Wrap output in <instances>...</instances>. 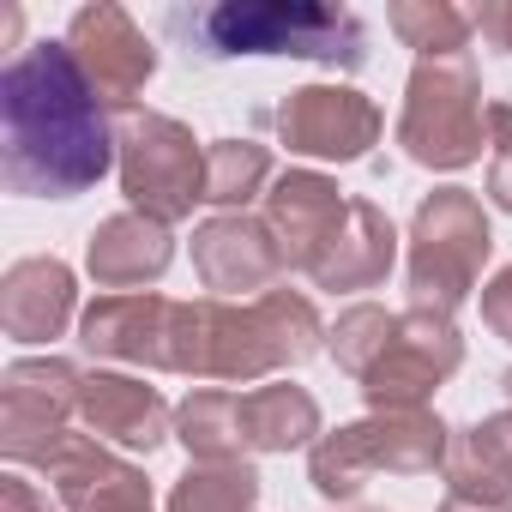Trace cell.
<instances>
[{
	"instance_id": "obj_11",
	"label": "cell",
	"mask_w": 512,
	"mask_h": 512,
	"mask_svg": "<svg viewBox=\"0 0 512 512\" xmlns=\"http://www.w3.org/2000/svg\"><path fill=\"white\" fill-rule=\"evenodd\" d=\"M193 272L199 284L229 302V296H253L260 302L278 278H284V253L272 241V229L247 211H217L193 229Z\"/></svg>"
},
{
	"instance_id": "obj_33",
	"label": "cell",
	"mask_w": 512,
	"mask_h": 512,
	"mask_svg": "<svg viewBox=\"0 0 512 512\" xmlns=\"http://www.w3.org/2000/svg\"><path fill=\"white\" fill-rule=\"evenodd\" d=\"M440 512H506V500H464V494H446Z\"/></svg>"
},
{
	"instance_id": "obj_31",
	"label": "cell",
	"mask_w": 512,
	"mask_h": 512,
	"mask_svg": "<svg viewBox=\"0 0 512 512\" xmlns=\"http://www.w3.org/2000/svg\"><path fill=\"white\" fill-rule=\"evenodd\" d=\"M488 139H494V157H512V97L488 109Z\"/></svg>"
},
{
	"instance_id": "obj_18",
	"label": "cell",
	"mask_w": 512,
	"mask_h": 512,
	"mask_svg": "<svg viewBox=\"0 0 512 512\" xmlns=\"http://www.w3.org/2000/svg\"><path fill=\"white\" fill-rule=\"evenodd\" d=\"M73 272L61 260H49V253H37V260H19L7 266V278H0V326H7V338L19 344H49L67 332L73 320Z\"/></svg>"
},
{
	"instance_id": "obj_8",
	"label": "cell",
	"mask_w": 512,
	"mask_h": 512,
	"mask_svg": "<svg viewBox=\"0 0 512 512\" xmlns=\"http://www.w3.org/2000/svg\"><path fill=\"white\" fill-rule=\"evenodd\" d=\"M464 362V338L452 326V314H428L410 308L392 326L386 356L362 374V398L368 410H422L434 398V386H446Z\"/></svg>"
},
{
	"instance_id": "obj_6",
	"label": "cell",
	"mask_w": 512,
	"mask_h": 512,
	"mask_svg": "<svg viewBox=\"0 0 512 512\" xmlns=\"http://www.w3.org/2000/svg\"><path fill=\"white\" fill-rule=\"evenodd\" d=\"M482 133H488V109L476 91L470 61H416L410 91H404V115H398V145L410 163L422 169H464L482 157Z\"/></svg>"
},
{
	"instance_id": "obj_10",
	"label": "cell",
	"mask_w": 512,
	"mask_h": 512,
	"mask_svg": "<svg viewBox=\"0 0 512 512\" xmlns=\"http://www.w3.org/2000/svg\"><path fill=\"white\" fill-rule=\"evenodd\" d=\"M67 49L79 61V73L91 79V91L115 109H133V97L151 85L157 73V49L151 37L133 25V13L109 7V0H97V7H79L73 25H67Z\"/></svg>"
},
{
	"instance_id": "obj_12",
	"label": "cell",
	"mask_w": 512,
	"mask_h": 512,
	"mask_svg": "<svg viewBox=\"0 0 512 512\" xmlns=\"http://www.w3.org/2000/svg\"><path fill=\"white\" fill-rule=\"evenodd\" d=\"M344 211H350V199L320 169H290V175L272 181L266 229H272V241L284 253V272H314V260L326 253V241L338 235Z\"/></svg>"
},
{
	"instance_id": "obj_23",
	"label": "cell",
	"mask_w": 512,
	"mask_h": 512,
	"mask_svg": "<svg viewBox=\"0 0 512 512\" xmlns=\"http://www.w3.org/2000/svg\"><path fill=\"white\" fill-rule=\"evenodd\" d=\"M272 151L253 145V139H217L205 151V205L217 211H241L247 199L272 193Z\"/></svg>"
},
{
	"instance_id": "obj_17",
	"label": "cell",
	"mask_w": 512,
	"mask_h": 512,
	"mask_svg": "<svg viewBox=\"0 0 512 512\" xmlns=\"http://www.w3.org/2000/svg\"><path fill=\"white\" fill-rule=\"evenodd\" d=\"M392 260H398V229H392V217L374 199H350L338 235L326 241V253L314 260L308 278L320 290H374V284H386Z\"/></svg>"
},
{
	"instance_id": "obj_25",
	"label": "cell",
	"mask_w": 512,
	"mask_h": 512,
	"mask_svg": "<svg viewBox=\"0 0 512 512\" xmlns=\"http://www.w3.org/2000/svg\"><path fill=\"white\" fill-rule=\"evenodd\" d=\"M260 500V470L247 458L241 464H193L175 494H169V512H253Z\"/></svg>"
},
{
	"instance_id": "obj_34",
	"label": "cell",
	"mask_w": 512,
	"mask_h": 512,
	"mask_svg": "<svg viewBox=\"0 0 512 512\" xmlns=\"http://www.w3.org/2000/svg\"><path fill=\"white\" fill-rule=\"evenodd\" d=\"M500 386H506V404H512V368H506V374H500Z\"/></svg>"
},
{
	"instance_id": "obj_14",
	"label": "cell",
	"mask_w": 512,
	"mask_h": 512,
	"mask_svg": "<svg viewBox=\"0 0 512 512\" xmlns=\"http://www.w3.org/2000/svg\"><path fill=\"white\" fill-rule=\"evenodd\" d=\"M79 422L97 440L121 446V452H157L169 440V428H175V410L163 404L157 386H145L133 374H85V386H79Z\"/></svg>"
},
{
	"instance_id": "obj_3",
	"label": "cell",
	"mask_w": 512,
	"mask_h": 512,
	"mask_svg": "<svg viewBox=\"0 0 512 512\" xmlns=\"http://www.w3.org/2000/svg\"><path fill=\"white\" fill-rule=\"evenodd\" d=\"M169 31L187 61H235V55H296L326 67H362L368 31L344 7L308 0H223V7H175Z\"/></svg>"
},
{
	"instance_id": "obj_9",
	"label": "cell",
	"mask_w": 512,
	"mask_h": 512,
	"mask_svg": "<svg viewBox=\"0 0 512 512\" xmlns=\"http://www.w3.org/2000/svg\"><path fill=\"white\" fill-rule=\"evenodd\" d=\"M278 139L296 157H320V163H356L368 157V145L380 139V109L350 91V85H302L278 103Z\"/></svg>"
},
{
	"instance_id": "obj_19",
	"label": "cell",
	"mask_w": 512,
	"mask_h": 512,
	"mask_svg": "<svg viewBox=\"0 0 512 512\" xmlns=\"http://www.w3.org/2000/svg\"><path fill=\"white\" fill-rule=\"evenodd\" d=\"M368 434V452H374V476H434L446 470V452H452V428L428 410H374L362 422Z\"/></svg>"
},
{
	"instance_id": "obj_13",
	"label": "cell",
	"mask_w": 512,
	"mask_h": 512,
	"mask_svg": "<svg viewBox=\"0 0 512 512\" xmlns=\"http://www.w3.org/2000/svg\"><path fill=\"white\" fill-rule=\"evenodd\" d=\"M49 488L61 512H151V482L91 434H73L49 458Z\"/></svg>"
},
{
	"instance_id": "obj_21",
	"label": "cell",
	"mask_w": 512,
	"mask_h": 512,
	"mask_svg": "<svg viewBox=\"0 0 512 512\" xmlns=\"http://www.w3.org/2000/svg\"><path fill=\"white\" fill-rule=\"evenodd\" d=\"M241 434H247V452L314 446L320 440V404H314V392H302L290 380H266V386L241 392Z\"/></svg>"
},
{
	"instance_id": "obj_5",
	"label": "cell",
	"mask_w": 512,
	"mask_h": 512,
	"mask_svg": "<svg viewBox=\"0 0 512 512\" xmlns=\"http://www.w3.org/2000/svg\"><path fill=\"white\" fill-rule=\"evenodd\" d=\"M115 157H121V193H127V205L145 211V217H157V223H181L205 199V151L193 145V133L175 115L121 109V121H115Z\"/></svg>"
},
{
	"instance_id": "obj_28",
	"label": "cell",
	"mask_w": 512,
	"mask_h": 512,
	"mask_svg": "<svg viewBox=\"0 0 512 512\" xmlns=\"http://www.w3.org/2000/svg\"><path fill=\"white\" fill-rule=\"evenodd\" d=\"M0 512H61V500H55V488H37L31 476L7 470L0 476Z\"/></svg>"
},
{
	"instance_id": "obj_22",
	"label": "cell",
	"mask_w": 512,
	"mask_h": 512,
	"mask_svg": "<svg viewBox=\"0 0 512 512\" xmlns=\"http://www.w3.org/2000/svg\"><path fill=\"white\" fill-rule=\"evenodd\" d=\"M175 434L199 464H241V392L235 386H199L175 404Z\"/></svg>"
},
{
	"instance_id": "obj_2",
	"label": "cell",
	"mask_w": 512,
	"mask_h": 512,
	"mask_svg": "<svg viewBox=\"0 0 512 512\" xmlns=\"http://www.w3.org/2000/svg\"><path fill=\"white\" fill-rule=\"evenodd\" d=\"M320 350V314L308 296L266 290L260 302H175L169 314V350L163 368L187 380H229V386H260L278 368H296Z\"/></svg>"
},
{
	"instance_id": "obj_1",
	"label": "cell",
	"mask_w": 512,
	"mask_h": 512,
	"mask_svg": "<svg viewBox=\"0 0 512 512\" xmlns=\"http://www.w3.org/2000/svg\"><path fill=\"white\" fill-rule=\"evenodd\" d=\"M115 127L67 43H31L0 73V175L31 199H73L109 175Z\"/></svg>"
},
{
	"instance_id": "obj_32",
	"label": "cell",
	"mask_w": 512,
	"mask_h": 512,
	"mask_svg": "<svg viewBox=\"0 0 512 512\" xmlns=\"http://www.w3.org/2000/svg\"><path fill=\"white\" fill-rule=\"evenodd\" d=\"M488 199H494L500 211H512V157H494V163H488Z\"/></svg>"
},
{
	"instance_id": "obj_7",
	"label": "cell",
	"mask_w": 512,
	"mask_h": 512,
	"mask_svg": "<svg viewBox=\"0 0 512 512\" xmlns=\"http://www.w3.org/2000/svg\"><path fill=\"white\" fill-rule=\"evenodd\" d=\"M85 374L61 356H25L0 374V446L13 464H43L73 440Z\"/></svg>"
},
{
	"instance_id": "obj_4",
	"label": "cell",
	"mask_w": 512,
	"mask_h": 512,
	"mask_svg": "<svg viewBox=\"0 0 512 512\" xmlns=\"http://www.w3.org/2000/svg\"><path fill=\"white\" fill-rule=\"evenodd\" d=\"M488 211L470 187H434L410 217V308L452 314L488 266Z\"/></svg>"
},
{
	"instance_id": "obj_30",
	"label": "cell",
	"mask_w": 512,
	"mask_h": 512,
	"mask_svg": "<svg viewBox=\"0 0 512 512\" xmlns=\"http://www.w3.org/2000/svg\"><path fill=\"white\" fill-rule=\"evenodd\" d=\"M476 31L500 49V55H512V0H494V7H476Z\"/></svg>"
},
{
	"instance_id": "obj_29",
	"label": "cell",
	"mask_w": 512,
	"mask_h": 512,
	"mask_svg": "<svg viewBox=\"0 0 512 512\" xmlns=\"http://www.w3.org/2000/svg\"><path fill=\"white\" fill-rule=\"evenodd\" d=\"M482 320H488V332H494V338H506V344H512V266H506L494 284H482Z\"/></svg>"
},
{
	"instance_id": "obj_16",
	"label": "cell",
	"mask_w": 512,
	"mask_h": 512,
	"mask_svg": "<svg viewBox=\"0 0 512 512\" xmlns=\"http://www.w3.org/2000/svg\"><path fill=\"white\" fill-rule=\"evenodd\" d=\"M169 314L175 302L157 290H133V296H97L79 320V344L91 356L109 362H133V368H163L169 350Z\"/></svg>"
},
{
	"instance_id": "obj_27",
	"label": "cell",
	"mask_w": 512,
	"mask_h": 512,
	"mask_svg": "<svg viewBox=\"0 0 512 512\" xmlns=\"http://www.w3.org/2000/svg\"><path fill=\"white\" fill-rule=\"evenodd\" d=\"M392 326H398V314H386L380 302H356V308H344L338 314V326L326 332V344H332V362L350 374V380H362L380 356H386V344H392Z\"/></svg>"
},
{
	"instance_id": "obj_26",
	"label": "cell",
	"mask_w": 512,
	"mask_h": 512,
	"mask_svg": "<svg viewBox=\"0 0 512 512\" xmlns=\"http://www.w3.org/2000/svg\"><path fill=\"white\" fill-rule=\"evenodd\" d=\"M308 476H314V488H320L326 500L362 494V488L374 482V452H368L362 422H350V428H338V434H320V440L308 446Z\"/></svg>"
},
{
	"instance_id": "obj_20",
	"label": "cell",
	"mask_w": 512,
	"mask_h": 512,
	"mask_svg": "<svg viewBox=\"0 0 512 512\" xmlns=\"http://www.w3.org/2000/svg\"><path fill=\"white\" fill-rule=\"evenodd\" d=\"M446 488L464 494V500H506L512 494V410L452 434Z\"/></svg>"
},
{
	"instance_id": "obj_24",
	"label": "cell",
	"mask_w": 512,
	"mask_h": 512,
	"mask_svg": "<svg viewBox=\"0 0 512 512\" xmlns=\"http://www.w3.org/2000/svg\"><path fill=\"white\" fill-rule=\"evenodd\" d=\"M392 31L422 61H458L464 43H470V31H476V13L446 7V0H404V7H392Z\"/></svg>"
},
{
	"instance_id": "obj_15",
	"label": "cell",
	"mask_w": 512,
	"mask_h": 512,
	"mask_svg": "<svg viewBox=\"0 0 512 512\" xmlns=\"http://www.w3.org/2000/svg\"><path fill=\"white\" fill-rule=\"evenodd\" d=\"M175 260V235L169 223L145 217V211H115L109 223L91 229V247H85V266L97 278L103 296H133L145 284H157Z\"/></svg>"
}]
</instances>
